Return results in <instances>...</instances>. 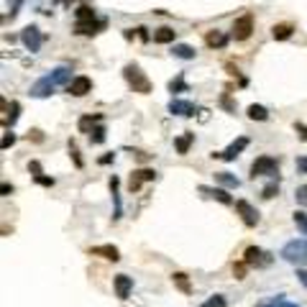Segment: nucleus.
I'll list each match as a JSON object with an SVG mask.
<instances>
[{
    "instance_id": "f257e3e1",
    "label": "nucleus",
    "mask_w": 307,
    "mask_h": 307,
    "mask_svg": "<svg viewBox=\"0 0 307 307\" xmlns=\"http://www.w3.org/2000/svg\"><path fill=\"white\" fill-rule=\"evenodd\" d=\"M69 77H72V69L69 67H57L49 74H44L38 82L31 85V95L33 97H49L57 87H62L64 82H69Z\"/></svg>"
},
{
    "instance_id": "f03ea898",
    "label": "nucleus",
    "mask_w": 307,
    "mask_h": 307,
    "mask_svg": "<svg viewBox=\"0 0 307 307\" xmlns=\"http://www.w3.org/2000/svg\"><path fill=\"white\" fill-rule=\"evenodd\" d=\"M282 259L284 261H289V264H294L297 269H302V266H307V241H289L284 248H282Z\"/></svg>"
},
{
    "instance_id": "7ed1b4c3",
    "label": "nucleus",
    "mask_w": 307,
    "mask_h": 307,
    "mask_svg": "<svg viewBox=\"0 0 307 307\" xmlns=\"http://www.w3.org/2000/svg\"><path fill=\"white\" fill-rule=\"evenodd\" d=\"M123 77H126V82H128L136 92H141V95H148V92H151V82L146 80V74L141 72L138 64H126V67H123Z\"/></svg>"
},
{
    "instance_id": "20e7f679",
    "label": "nucleus",
    "mask_w": 307,
    "mask_h": 307,
    "mask_svg": "<svg viewBox=\"0 0 307 307\" xmlns=\"http://www.w3.org/2000/svg\"><path fill=\"white\" fill-rule=\"evenodd\" d=\"M277 172H279V162L274 157H259L251 164V179H256V177H277Z\"/></svg>"
},
{
    "instance_id": "39448f33",
    "label": "nucleus",
    "mask_w": 307,
    "mask_h": 307,
    "mask_svg": "<svg viewBox=\"0 0 307 307\" xmlns=\"http://www.w3.org/2000/svg\"><path fill=\"white\" fill-rule=\"evenodd\" d=\"M243 261H246L248 266L266 269L269 264H272V253H266V251H264V248H259V246H248V248H246V253H243Z\"/></svg>"
},
{
    "instance_id": "423d86ee",
    "label": "nucleus",
    "mask_w": 307,
    "mask_h": 307,
    "mask_svg": "<svg viewBox=\"0 0 307 307\" xmlns=\"http://www.w3.org/2000/svg\"><path fill=\"white\" fill-rule=\"evenodd\" d=\"M21 41H23V46H26V52H38L41 49V41H44V36H41V31H38V26H26L23 31H21Z\"/></svg>"
},
{
    "instance_id": "0eeeda50",
    "label": "nucleus",
    "mask_w": 307,
    "mask_h": 307,
    "mask_svg": "<svg viewBox=\"0 0 307 307\" xmlns=\"http://www.w3.org/2000/svg\"><path fill=\"white\" fill-rule=\"evenodd\" d=\"M248 146V138L246 136H241L238 141H233V143H230L225 151H213V159H223V162H233L236 157H238V154L243 151Z\"/></svg>"
},
{
    "instance_id": "6e6552de",
    "label": "nucleus",
    "mask_w": 307,
    "mask_h": 307,
    "mask_svg": "<svg viewBox=\"0 0 307 307\" xmlns=\"http://www.w3.org/2000/svg\"><path fill=\"white\" fill-rule=\"evenodd\" d=\"M251 31H253V16L251 13L236 18V23H233V38L236 41H246V38L251 36Z\"/></svg>"
},
{
    "instance_id": "1a4fd4ad",
    "label": "nucleus",
    "mask_w": 307,
    "mask_h": 307,
    "mask_svg": "<svg viewBox=\"0 0 307 307\" xmlns=\"http://www.w3.org/2000/svg\"><path fill=\"white\" fill-rule=\"evenodd\" d=\"M67 92L74 95V97H85L87 92H92V80H90V77H85V74L74 77V80L67 85Z\"/></svg>"
},
{
    "instance_id": "9d476101",
    "label": "nucleus",
    "mask_w": 307,
    "mask_h": 307,
    "mask_svg": "<svg viewBox=\"0 0 307 307\" xmlns=\"http://www.w3.org/2000/svg\"><path fill=\"white\" fill-rule=\"evenodd\" d=\"M236 210H238V215H241V220L248 225V228H253V225H259V210L251 205V202H246V200H238L236 202Z\"/></svg>"
},
{
    "instance_id": "9b49d317",
    "label": "nucleus",
    "mask_w": 307,
    "mask_h": 307,
    "mask_svg": "<svg viewBox=\"0 0 307 307\" xmlns=\"http://www.w3.org/2000/svg\"><path fill=\"white\" fill-rule=\"evenodd\" d=\"M167 108H169L172 115H182V118H189V115L197 113V108L192 105V103H187V100H169Z\"/></svg>"
},
{
    "instance_id": "f8f14e48",
    "label": "nucleus",
    "mask_w": 307,
    "mask_h": 307,
    "mask_svg": "<svg viewBox=\"0 0 307 307\" xmlns=\"http://www.w3.org/2000/svg\"><path fill=\"white\" fill-rule=\"evenodd\" d=\"M200 192H202L205 197H213V200H218V202H223V205H233V197H230L225 189H218V187H205V184H202V187H200Z\"/></svg>"
},
{
    "instance_id": "ddd939ff",
    "label": "nucleus",
    "mask_w": 307,
    "mask_h": 307,
    "mask_svg": "<svg viewBox=\"0 0 307 307\" xmlns=\"http://www.w3.org/2000/svg\"><path fill=\"white\" fill-rule=\"evenodd\" d=\"M151 179H157V172L154 169H136L133 174H131V192H136L138 187H141V182H151Z\"/></svg>"
},
{
    "instance_id": "4468645a",
    "label": "nucleus",
    "mask_w": 307,
    "mask_h": 307,
    "mask_svg": "<svg viewBox=\"0 0 307 307\" xmlns=\"http://www.w3.org/2000/svg\"><path fill=\"white\" fill-rule=\"evenodd\" d=\"M113 282H115V292H118V297H121V299H128V294H131V289H133V279H131L128 274H118Z\"/></svg>"
},
{
    "instance_id": "2eb2a0df",
    "label": "nucleus",
    "mask_w": 307,
    "mask_h": 307,
    "mask_svg": "<svg viewBox=\"0 0 307 307\" xmlns=\"http://www.w3.org/2000/svg\"><path fill=\"white\" fill-rule=\"evenodd\" d=\"M90 253L92 256H103V259H108V261H118L121 259V251L115 248V246H95V248H90Z\"/></svg>"
},
{
    "instance_id": "dca6fc26",
    "label": "nucleus",
    "mask_w": 307,
    "mask_h": 307,
    "mask_svg": "<svg viewBox=\"0 0 307 307\" xmlns=\"http://www.w3.org/2000/svg\"><path fill=\"white\" fill-rule=\"evenodd\" d=\"M205 44H208L210 49H223V46L228 44V36H225L223 31H208V36H205Z\"/></svg>"
},
{
    "instance_id": "f3484780",
    "label": "nucleus",
    "mask_w": 307,
    "mask_h": 307,
    "mask_svg": "<svg viewBox=\"0 0 307 307\" xmlns=\"http://www.w3.org/2000/svg\"><path fill=\"white\" fill-rule=\"evenodd\" d=\"M192 141H195V133H192V131H184L179 138H174V148H177V154H182V157H184V154L189 151V146H192Z\"/></svg>"
},
{
    "instance_id": "a211bd4d",
    "label": "nucleus",
    "mask_w": 307,
    "mask_h": 307,
    "mask_svg": "<svg viewBox=\"0 0 307 307\" xmlns=\"http://www.w3.org/2000/svg\"><path fill=\"white\" fill-rule=\"evenodd\" d=\"M174 28H169V26H162V28H157L154 31V41L157 44H172L174 41Z\"/></svg>"
},
{
    "instance_id": "6ab92c4d",
    "label": "nucleus",
    "mask_w": 307,
    "mask_h": 307,
    "mask_svg": "<svg viewBox=\"0 0 307 307\" xmlns=\"http://www.w3.org/2000/svg\"><path fill=\"white\" fill-rule=\"evenodd\" d=\"M100 28H103L100 21H92V23H77V26H74V33H80V36H95Z\"/></svg>"
},
{
    "instance_id": "aec40b11",
    "label": "nucleus",
    "mask_w": 307,
    "mask_h": 307,
    "mask_svg": "<svg viewBox=\"0 0 307 307\" xmlns=\"http://www.w3.org/2000/svg\"><path fill=\"white\" fill-rule=\"evenodd\" d=\"M292 33H294V26L292 23H277L272 28V36L277 38V41H284V38H289Z\"/></svg>"
},
{
    "instance_id": "412c9836",
    "label": "nucleus",
    "mask_w": 307,
    "mask_h": 307,
    "mask_svg": "<svg viewBox=\"0 0 307 307\" xmlns=\"http://www.w3.org/2000/svg\"><path fill=\"white\" fill-rule=\"evenodd\" d=\"M100 121H103L100 113H95V115H82V118H80V131H82V133H92V126L100 123Z\"/></svg>"
},
{
    "instance_id": "4be33fe9",
    "label": "nucleus",
    "mask_w": 307,
    "mask_h": 307,
    "mask_svg": "<svg viewBox=\"0 0 307 307\" xmlns=\"http://www.w3.org/2000/svg\"><path fill=\"white\" fill-rule=\"evenodd\" d=\"M74 18H77V23H92L95 21V11L90 6H80L74 11Z\"/></svg>"
},
{
    "instance_id": "5701e85b",
    "label": "nucleus",
    "mask_w": 307,
    "mask_h": 307,
    "mask_svg": "<svg viewBox=\"0 0 307 307\" xmlns=\"http://www.w3.org/2000/svg\"><path fill=\"white\" fill-rule=\"evenodd\" d=\"M215 182L218 184H223V187H230V189H236L241 182L233 177V174H230V172H215Z\"/></svg>"
},
{
    "instance_id": "b1692460",
    "label": "nucleus",
    "mask_w": 307,
    "mask_h": 307,
    "mask_svg": "<svg viewBox=\"0 0 307 307\" xmlns=\"http://www.w3.org/2000/svg\"><path fill=\"white\" fill-rule=\"evenodd\" d=\"M172 54L177 57V59H195V49L192 46H187V44H174V49H172Z\"/></svg>"
},
{
    "instance_id": "393cba45",
    "label": "nucleus",
    "mask_w": 307,
    "mask_h": 307,
    "mask_svg": "<svg viewBox=\"0 0 307 307\" xmlns=\"http://www.w3.org/2000/svg\"><path fill=\"white\" fill-rule=\"evenodd\" d=\"M248 118L251 121H266L269 118V110L264 105H248Z\"/></svg>"
},
{
    "instance_id": "a878e982",
    "label": "nucleus",
    "mask_w": 307,
    "mask_h": 307,
    "mask_svg": "<svg viewBox=\"0 0 307 307\" xmlns=\"http://www.w3.org/2000/svg\"><path fill=\"white\" fill-rule=\"evenodd\" d=\"M110 189H113V200H115V220L121 218V197H118V177H110Z\"/></svg>"
},
{
    "instance_id": "bb28decb",
    "label": "nucleus",
    "mask_w": 307,
    "mask_h": 307,
    "mask_svg": "<svg viewBox=\"0 0 307 307\" xmlns=\"http://www.w3.org/2000/svg\"><path fill=\"white\" fill-rule=\"evenodd\" d=\"M172 279H174V284L184 292V294H189L192 292V287H189V279H187V274H182V272H177V274H172Z\"/></svg>"
},
{
    "instance_id": "cd10ccee",
    "label": "nucleus",
    "mask_w": 307,
    "mask_h": 307,
    "mask_svg": "<svg viewBox=\"0 0 307 307\" xmlns=\"http://www.w3.org/2000/svg\"><path fill=\"white\" fill-rule=\"evenodd\" d=\"M277 195H279V184H277V182L266 184V187L261 189V197H264V200H272V197H277Z\"/></svg>"
},
{
    "instance_id": "c85d7f7f",
    "label": "nucleus",
    "mask_w": 307,
    "mask_h": 307,
    "mask_svg": "<svg viewBox=\"0 0 307 307\" xmlns=\"http://www.w3.org/2000/svg\"><path fill=\"white\" fill-rule=\"evenodd\" d=\"M292 218H294V223H297V228H299V230H302V233L307 236V213H302V210H294V215H292Z\"/></svg>"
},
{
    "instance_id": "c756f323",
    "label": "nucleus",
    "mask_w": 307,
    "mask_h": 307,
    "mask_svg": "<svg viewBox=\"0 0 307 307\" xmlns=\"http://www.w3.org/2000/svg\"><path fill=\"white\" fill-rule=\"evenodd\" d=\"M294 200H297L302 208H307V184H299V187L294 189Z\"/></svg>"
},
{
    "instance_id": "7c9ffc66",
    "label": "nucleus",
    "mask_w": 307,
    "mask_h": 307,
    "mask_svg": "<svg viewBox=\"0 0 307 307\" xmlns=\"http://www.w3.org/2000/svg\"><path fill=\"white\" fill-rule=\"evenodd\" d=\"M187 90H189V87L184 85L182 77H177V80H172V82H169V92H172V95H174V92H187Z\"/></svg>"
},
{
    "instance_id": "2f4dec72",
    "label": "nucleus",
    "mask_w": 307,
    "mask_h": 307,
    "mask_svg": "<svg viewBox=\"0 0 307 307\" xmlns=\"http://www.w3.org/2000/svg\"><path fill=\"white\" fill-rule=\"evenodd\" d=\"M200 307H225V297H223V294H215V297L205 299Z\"/></svg>"
},
{
    "instance_id": "473e14b6",
    "label": "nucleus",
    "mask_w": 307,
    "mask_h": 307,
    "mask_svg": "<svg viewBox=\"0 0 307 307\" xmlns=\"http://www.w3.org/2000/svg\"><path fill=\"white\" fill-rule=\"evenodd\" d=\"M90 141H92V143H103V141H105V128H103V126H95L92 133H90Z\"/></svg>"
},
{
    "instance_id": "72a5a7b5",
    "label": "nucleus",
    "mask_w": 307,
    "mask_h": 307,
    "mask_svg": "<svg viewBox=\"0 0 307 307\" xmlns=\"http://www.w3.org/2000/svg\"><path fill=\"white\" fill-rule=\"evenodd\" d=\"M69 154H72V159H74V167H82V157H80V151H77L74 141H69Z\"/></svg>"
},
{
    "instance_id": "f704fd0d",
    "label": "nucleus",
    "mask_w": 307,
    "mask_h": 307,
    "mask_svg": "<svg viewBox=\"0 0 307 307\" xmlns=\"http://www.w3.org/2000/svg\"><path fill=\"white\" fill-rule=\"evenodd\" d=\"M21 3H23V0H8V11H11V18H16V13L21 11Z\"/></svg>"
},
{
    "instance_id": "c9c22d12",
    "label": "nucleus",
    "mask_w": 307,
    "mask_h": 307,
    "mask_svg": "<svg viewBox=\"0 0 307 307\" xmlns=\"http://www.w3.org/2000/svg\"><path fill=\"white\" fill-rule=\"evenodd\" d=\"M246 261L243 264H233V274H236V279H243V274H246Z\"/></svg>"
},
{
    "instance_id": "e433bc0d",
    "label": "nucleus",
    "mask_w": 307,
    "mask_h": 307,
    "mask_svg": "<svg viewBox=\"0 0 307 307\" xmlns=\"http://www.w3.org/2000/svg\"><path fill=\"white\" fill-rule=\"evenodd\" d=\"M297 172H302V174H307V157H297Z\"/></svg>"
},
{
    "instance_id": "4c0bfd02",
    "label": "nucleus",
    "mask_w": 307,
    "mask_h": 307,
    "mask_svg": "<svg viewBox=\"0 0 307 307\" xmlns=\"http://www.w3.org/2000/svg\"><path fill=\"white\" fill-rule=\"evenodd\" d=\"M13 143H16V133L8 131V133L3 136V148H8V146H13Z\"/></svg>"
},
{
    "instance_id": "58836bf2",
    "label": "nucleus",
    "mask_w": 307,
    "mask_h": 307,
    "mask_svg": "<svg viewBox=\"0 0 307 307\" xmlns=\"http://www.w3.org/2000/svg\"><path fill=\"white\" fill-rule=\"evenodd\" d=\"M294 131L299 133L302 141H307V126H304V123H294Z\"/></svg>"
},
{
    "instance_id": "ea45409f",
    "label": "nucleus",
    "mask_w": 307,
    "mask_h": 307,
    "mask_svg": "<svg viewBox=\"0 0 307 307\" xmlns=\"http://www.w3.org/2000/svg\"><path fill=\"white\" fill-rule=\"evenodd\" d=\"M28 172H33V177H41V164H38V162H31V164H28Z\"/></svg>"
},
{
    "instance_id": "a19ab883",
    "label": "nucleus",
    "mask_w": 307,
    "mask_h": 307,
    "mask_svg": "<svg viewBox=\"0 0 307 307\" xmlns=\"http://www.w3.org/2000/svg\"><path fill=\"white\" fill-rule=\"evenodd\" d=\"M220 103H223V108H225V110H236V105H233V100H230L228 95H223V100H220Z\"/></svg>"
},
{
    "instance_id": "79ce46f5",
    "label": "nucleus",
    "mask_w": 307,
    "mask_h": 307,
    "mask_svg": "<svg viewBox=\"0 0 307 307\" xmlns=\"http://www.w3.org/2000/svg\"><path fill=\"white\" fill-rule=\"evenodd\" d=\"M36 182H38V184H44V187H52V184H54V179H52V177H44V174H41V177H36Z\"/></svg>"
},
{
    "instance_id": "37998d69",
    "label": "nucleus",
    "mask_w": 307,
    "mask_h": 307,
    "mask_svg": "<svg viewBox=\"0 0 307 307\" xmlns=\"http://www.w3.org/2000/svg\"><path fill=\"white\" fill-rule=\"evenodd\" d=\"M297 279L307 287V269H297Z\"/></svg>"
},
{
    "instance_id": "c03bdc74",
    "label": "nucleus",
    "mask_w": 307,
    "mask_h": 307,
    "mask_svg": "<svg viewBox=\"0 0 307 307\" xmlns=\"http://www.w3.org/2000/svg\"><path fill=\"white\" fill-rule=\"evenodd\" d=\"M28 138H33V141H41V131H36V128H33V131H28Z\"/></svg>"
},
{
    "instance_id": "a18cd8bd",
    "label": "nucleus",
    "mask_w": 307,
    "mask_h": 307,
    "mask_svg": "<svg viewBox=\"0 0 307 307\" xmlns=\"http://www.w3.org/2000/svg\"><path fill=\"white\" fill-rule=\"evenodd\" d=\"M115 159V154H105V157H100V164H110Z\"/></svg>"
},
{
    "instance_id": "49530a36",
    "label": "nucleus",
    "mask_w": 307,
    "mask_h": 307,
    "mask_svg": "<svg viewBox=\"0 0 307 307\" xmlns=\"http://www.w3.org/2000/svg\"><path fill=\"white\" fill-rule=\"evenodd\" d=\"M0 189H3V195H6V197H8V195H11V192H13V187H11L8 182H3V187H0Z\"/></svg>"
},
{
    "instance_id": "de8ad7c7",
    "label": "nucleus",
    "mask_w": 307,
    "mask_h": 307,
    "mask_svg": "<svg viewBox=\"0 0 307 307\" xmlns=\"http://www.w3.org/2000/svg\"><path fill=\"white\" fill-rule=\"evenodd\" d=\"M136 31H138V36H141V38H143V41H148V33H146V28H143V26H138V28H136Z\"/></svg>"
},
{
    "instance_id": "09e8293b",
    "label": "nucleus",
    "mask_w": 307,
    "mask_h": 307,
    "mask_svg": "<svg viewBox=\"0 0 307 307\" xmlns=\"http://www.w3.org/2000/svg\"><path fill=\"white\" fill-rule=\"evenodd\" d=\"M57 3H72V0H57Z\"/></svg>"
}]
</instances>
